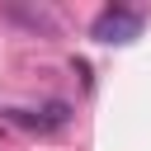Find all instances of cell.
<instances>
[{
    "mask_svg": "<svg viewBox=\"0 0 151 151\" xmlns=\"http://www.w3.org/2000/svg\"><path fill=\"white\" fill-rule=\"evenodd\" d=\"M90 33H94V42L127 47V42H137V38H142V14H137V9H127V5H109V9H99V14H94Z\"/></svg>",
    "mask_w": 151,
    "mask_h": 151,
    "instance_id": "6da1fadb",
    "label": "cell"
}]
</instances>
